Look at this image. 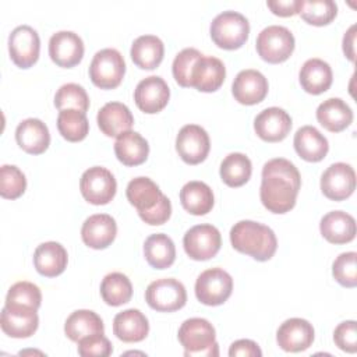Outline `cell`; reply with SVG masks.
<instances>
[{
    "label": "cell",
    "mask_w": 357,
    "mask_h": 357,
    "mask_svg": "<svg viewBox=\"0 0 357 357\" xmlns=\"http://www.w3.org/2000/svg\"><path fill=\"white\" fill-rule=\"evenodd\" d=\"M301 187L297 167L287 159L275 158L262 167L259 198L272 213H286L294 208Z\"/></svg>",
    "instance_id": "6da1fadb"
},
{
    "label": "cell",
    "mask_w": 357,
    "mask_h": 357,
    "mask_svg": "<svg viewBox=\"0 0 357 357\" xmlns=\"http://www.w3.org/2000/svg\"><path fill=\"white\" fill-rule=\"evenodd\" d=\"M126 195L145 223L159 226L169 220L172 204L149 177L132 178L126 188Z\"/></svg>",
    "instance_id": "7a4b0ae2"
},
{
    "label": "cell",
    "mask_w": 357,
    "mask_h": 357,
    "mask_svg": "<svg viewBox=\"0 0 357 357\" xmlns=\"http://www.w3.org/2000/svg\"><path fill=\"white\" fill-rule=\"evenodd\" d=\"M230 243L241 254L264 262L271 259L278 248L273 230L254 220H240L230 230Z\"/></svg>",
    "instance_id": "3957f363"
},
{
    "label": "cell",
    "mask_w": 357,
    "mask_h": 357,
    "mask_svg": "<svg viewBox=\"0 0 357 357\" xmlns=\"http://www.w3.org/2000/svg\"><path fill=\"white\" fill-rule=\"evenodd\" d=\"M178 340L184 347V356L218 357L219 344L213 325L204 318L185 319L178 329Z\"/></svg>",
    "instance_id": "277c9868"
},
{
    "label": "cell",
    "mask_w": 357,
    "mask_h": 357,
    "mask_svg": "<svg viewBox=\"0 0 357 357\" xmlns=\"http://www.w3.org/2000/svg\"><path fill=\"white\" fill-rule=\"evenodd\" d=\"M211 38L216 46L226 50L241 47L250 33L248 20L237 11H223L211 22Z\"/></svg>",
    "instance_id": "5b68a950"
},
{
    "label": "cell",
    "mask_w": 357,
    "mask_h": 357,
    "mask_svg": "<svg viewBox=\"0 0 357 357\" xmlns=\"http://www.w3.org/2000/svg\"><path fill=\"white\" fill-rule=\"evenodd\" d=\"M126 74V63L116 49H102L95 53L89 66V78L100 89L117 88Z\"/></svg>",
    "instance_id": "8992f818"
},
{
    "label": "cell",
    "mask_w": 357,
    "mask_h": 357,
    "mask_svg": "<svg viewBox=\"0 0 357 357\" xmlns=\"http://www.w3.org/2000/svg\"><path fill=\"white\" fill-rule=\"evenodd\" d=\"M255 46L264 61L278 64L291 56L294 50V36L286 26L269 25L258 33Z\"/></svg>",
    "instance_id": "52a82bcc"
},
{
    "label": "cell",
    "mask_w": 357,
    "mask_h": 357,
    "mask_svg": "<svg viewBox=\"0 0 357 357\" xmlns=\"http://www.w3.org/2000/svg\"><path fill=\"white\" fill-rule=\"evenodd\" d=\"M145 300L152 310L159 312H173L187 303V291L181 282L173 278L158 279L145 290Z\"/></svg>",
    "instance_id": "ba28073f"
},
{
    "label": "cell",
    "mask_w": 357,
    "mask_h": 357,
    "mask_svg": "<svg viewBox=\"0 0 357 357\" xmlns=\"http://www.w3.org/2000/svg\"><path fill=\"white\" fill-rule=\"evenodd\" d=\"M79 190L89 204L106 205L114 198L117 183L110 170L102 166H93L82 173Z\"/></svg>",
    "instance_id": "9c48e42d"
},
{
    "label": "cell",
    "mask_w": 357,
    "mask_h": 357,
    "mask_svg": "<svg viewBox=\"0 0 357 357\" xmlns=\"http://www.w3.org/2000/svg\"><path fill=\"white\" fill-rule=\"evenodd\" d=\"M233 290L231 276L222 268L204 271L195 282V296L205 305H220L230 297Z\"/></svg>",
    "instance_id": "30bf717a"
},
{
    "label": "cell",
    "mask_w": 357,
    "mask_h": 357,
    "mask_svg": "<svg viewBox=\"0 0 357 357\" xmlns=\"http://www.w3.org/2000/svg\"><path fill=\"white\" fill-rule=\"evenodd\" d=\"M185 254L194 261L213 258L222 245L219 230L212 225H197L185 231L183 238Z\"/></svg>",
    "instance_id": "8fae6325"
},
{
    "label": "cell",
    "mask_w": 357,
    "mask_h": 357,
    "mask_svg": "<svg viewBox=\"0 0 357 357\" xmlns=\"http://www.w3.org/2000/svg\"><path fill=\"white\" fill-rule=\"evenodd\" d=\"M40 39L29 25H20L8 36V52L13 63L20 68L32 67L39 59Z\"/></svg>",
    "instance_id": "7c38bea8"
},
{
    "label": "cell",
    "mask_w": 357,
    "mask_h": 357,
    "mask_svg": "<svg viewBox=\"0 0 357 357\" xmlns=\"http://www.w3.org/2000/svg\"><path fill=\"white\" fill-rule=\"evenodd\" d=\"M209 149V135L201 126L187 124L181 127L176 138V151L185 163L198 165L204 162Z\"/></svg>",
    "instance_id": "4fadbf2b"
},
{
    "label": "cell",
    "mask_w": 357,
    "mask_h": 357,
    "mask_svg": "<svg viewBox=\"0 0 357 357\" xmlns=\"http://www.w3.org/2000/svg\"><path fill=\"white\" fill-rule=\"evenodd\" d=\"M356 190L354 169L343 162L331 165L321 176V191L332 201H343Z\"/></svg>",
    "instance_id": "5bb4252c"
},
{
    "label": "cell",
    "mask_w": 357,
    "mask_h": 357,
    "mask_svg": "<svg viewBox=\"0 0 357 357\" xmlns=\"http://www.w3.org/2000/svg\"><path fill=\"white\" fill-rule=\"evenodd\" d=\"M170 89L166 81L158 75H149L138 82L134 91L137 107L146 113L155 114L163 110L169 102Z\"/></svg>",
    "instance_id": "9a60e30c"
},
{
    "label": "cell",
    "mask_w": 357,
    "mask_h": 357,
    "mask_svg": "<svg viewBox=\"0 0 357 357\" xmlns=\"http://www.w3.org/2000/svg\"><path fill=\"white\" fill-rule=\"evenodd\" d=\"M49 56L59 67L71 68L84 57V42L75 32L59 31L49 40Z\"/></svg>",
    "instance_id": "2e32d148"
},
{
    "label": "cell",
    "mask_w": 357,
    "mask_h": 357,
    "mask_svg": "<svg viewBox=\"0 0 357 357\" xmlns=\"http://www.w3.org/2000/svg\"><path fill=\"white\" fill-rule=\"evenodd\" d=\"M276 342L284 351H304L314 342V328L303 318L286 319L276 332Z\"/></svg>",
    "instance_id": "e0dca14e"
},
{
    "label": "cell",
    "mask_w": 357,
    "mask_h": 357,
    "mask_svg": "<svg viewBox=\"0 0 357 357\" xmlns=\"http://www.w3.org/2000/svg\"><path fill=\"white\" fill-rule=\"evenodd\" d=\"M38 310L29 307H3L0 325L3 332L15 339L32 336L39 325Z\"/></svg>",
    "instance_id": "ac0fdd59"
},
{
    "label": "cell",
    "mask_w": 357,
    "mask_h": 357,
    "mask_svg": "<svg viewBox=\"0 0 357 357\" xmlns=\"http://www.w3.org/2000/svg\"><path fill=\"white\" fill-rule=\"evenodd\" d=\"M231 93L241 105H257L262 102L268 93V79L257 70H243L233 81Z\"/></svg>",
    "instance_id": "d6986e66"
},
{
    "label": "cell",
    "mask_w": 357,
    "mask_h": 357,
    "mask_svg": "<svg viewBox=\"0 0 357 357\" xmlns=\"http://www.w3.org/2000/svg\"><path fill=\"white\" fill-rule=\"evenodd\" d=\"M257 135L266 142H279L291 130V117L280 107L264 109L254 120Z\"/></svg>",
    "instance_id": "ffe728a7"
},
{
    "label": "cell",
    "mask_w": 357,
    "mask_h": 357,
    "mask_svg": "<svg viewBox=\"0 0 357 357\" xmlns=\"http://www.w3.org/2000/svg\"><path fill=\"white\" fill-rule=\"evenodd\" d=\"M117 234L116 220L107 213H96L89 216L81 229V237L85 245L93 250L109 247Z\"/></svg>",
    "instance_id": "44dd1931"
},
{
    "label": "cell",
    "mask_w": 357,
    "mask_h": 357,
    "mask_svg": "<svg viewBox=\"0 0 357 357\" xmlns=\"http://www.w3.org/2000/svg\"><path fill=\"white\" fill-rule=\"evenodd\" d=\"M226 77L225 64L213 56H201L191 73V86L199 92L218 91Z\"/></svg>",
    "instance_id": "7402d4cb"
},
{
    "label": "cell",
    "mask_w": 357,
    "mask_h": 357,
    "mask_svg": "<svg viewBox=\"0 0 357 357\" xmlns=\"http://www.w3.org/2000/svg\"><path fill=\"white\" fill-rule=\"evenodd\" d=\"M17 144L22 151L31 155L43 153L50 144V134L47 126L39 119H25L15 130Z\"/></svg>",
    "instance_id": "603a6c76"
},
{
    "label": "cell",
    "mask_w": 357,
    "mask_h": 357,
    "mask_svg": "<svg viewBox=\"0 0 357 357\" xmlns=\"http://www.w3.org/2000/svg\"><path fill=\"white\" fill-rule=\"evenodd\" d=\"M100 131L107 137H119L123 132L131 131L134 117L130 109L120 102H109L102 106L96 116Z\"/></svg>",
    "instance_id": "cb8c5ba5"
},
{
    "label": "cell",
    "mask_w": 357,
    "mask_h": 357,
    "mask_svg": "<svg viewBox=\"0 0 357 357\" xmlns=\"http://www.w3.org/2000/svg\"><path fill=\"white\" fill-rule=\"evenodd\" d=\"M68 255L66 248L56 241H46L36 247L33 252V265L42 276L56 278L67 266Z\"/></svg>",
    "instance_id": "d4e9b609"
},
{
    "label": "cell",
    "mask_w": 357,
    "mask_h": 357,
    "mask_svg": "<svg viewBox=\"0 0 357 357\" xmlns=\"http://www.w3.org/2000/svg\"><path fill=\"white\" fill-rule=\"evenodd\" d=\"M322 237L332 244H346L356 237V220L343 211L328 212L319 223Z\"/></svg>",
    "instance_id": "484cf974"
},
{
    "label": "cell",
    "mask_w": 357,
    "mask_h": 357,
    "mask_svg": "<svg viewBox=\"0 0 357 357\" xmlns=\"http://www.w3.org/2000/svg\"><path fill=\"white\" fill-rule=\"evenodd\" d=\"M113 332L117 339L126 343H135L148 336L149 324L146 317L139 310L128 308L114 317Z\"/></svg>",
    "instance_id": "4316f807"
},
{
    "label": "cell",
    "mask_w": 357,
    "mask_h": 357,
    "mask_svg": "<svg viewBox=\"0 0 357 357\" xmlns=\"http://www.w3.org/2000/svg\"><path fill=\"white\" fill-rule=\"evenodd\" d=\"M297 155L307 162H321L328 151V139L312 126H303L297 130L293 139Z\"/></svg>",
    "instance_id": "83f0119b"
},
{
    "label": "cell",
    "mask_w": 357,
    "mask_h": 357,
    "mask_svg": "<svg viewBox=\"0 0 357 357\" xmlns=\"http://www.w3.org/2000/svg\"><path fill=\"white\" fill-rule=\"evenodd\" d=\"M317 120L325 130L331 132H340L351 124L353 112L340 98H329L318 106Z\"/></svg>",
    "instance_id": "f1b7e54d"
},
{
    "label": "cell",
    "mask_w": 357,
    "mask_h": 357,
    "mask_svg": "<svg viewBox=\"0 0 357 357\" xmlns=\"http://www.w3.org/2000/svg\"><path fill=\"white\" fill-rule=\"evenodd\" d=\"M298 79L301 88L305 92L311 95H319L331 88L333 74L331 66L326 61L321 59H310L303 64Z\"/></svg>",
    "instance_id": "f546056e"
},
{
    "label": "cell",
    "mask_w": 357,
    "mask_h": 357,
    "mask_svg": "<svg viewBox=\"0 0 357 357\" xmlns=\"http://www.w3.org/2000/svg\"><path fill=\"white\" fill-rule=\"evenodd\" d=\"M114 153L123 165L138 166L146 160L149 155V145L141 134L127 131L117 137L114 142Z\"/></svg>",
    "instance_id": "4dcf8cb0"
},
{
    "label": "cell",
    "mask_w": 357,
    "mask_h": 357,
    "mask_svg": "<svg viewBox=\"0 0 357 357\" xmlns=\"http://www.w3.org/2000/svg\"><path fill=\"white\" fill-rule=\"evenodd\" d=\"M165 54L163 42L155 35H142L138 36L130 50V56L134 64L142 70H153L156 68Z\"/></svg>",
    "instance_id": "1f68e13d"
},
{
    "label": "cell",
    "mask_w": 357,
    "mask_h": 357,
    "mask_svg": "<svg viewBox=\"0 0 357 357\" xmlns=\"http://www.w3.org/2000/svg\"><path fill=\"white\" fill-rule=\"evenodd\" d=\"M180 202L191 215L201 216L211 212L215 198L211 187L204 181H188L180 190Z\"/></svg>",
    "instance_id": "d6a6232c"
},
{
    "label": "cell",
    "mask_w": 357,
    "mask_h": 357,
    "mask_svg": "<svg viewBox=\"0 0 357 357\" xmlns=\"http://www.w3.org/2000/svg\"><path fill=\"white\" fill-rule=\"evenodd\" d=\"M64 332L70 340L78 343L86 336L103 333L105 326L102 318L96 312L91 310H77L66 319Z\"/></svg>",
    "instance_id": "836d02e7"
},
{
    "label": "cell",
    "mask_w": 357,
    "mask_h": 357,
    "mask_svg": "<svg viewBox=\"0 0 357 357\" xmlns=\"http://www.w3.org/2000/svg\"><path fill=\"white\" fill-rule=\"evenodd\" d=\"M144 255L152 268L166 269L170 268L176 259V247L167 234H151L145 240Z\"/></svg>",
    "instance_id": "e575fe53"
},
{
    "label": "cell",
    "mask_w": 357,
    "mask_h": 357,
    "mask_svg": "<svg viewBox=\"0 0 357 357\" xmlns=\"http://www.w3.org/2000/svg\"><path fill=\"white\" fill-rule=\"evenodd\" d=\"M220 178L229 187L244 185L252 173V165L248 156L240 152L229 153L220 163Z\"/></svg>",
    "instance_id": "d590c367"
},
{
    "label": "cell",
    "mask_w": 357,
    "mask_h": 357,
    "mask_svg": "<svg viewBox=\"0 0 357 357\" xmlns=\"http://www.w3.org/2000/svg\"><path fill=\"white\" fill-rule=\"evenodd\" d=\"M100 296L107 305L119 307L131 300L132 284L124 273H107L100 283Z\"/></svg>",
    "instance_id": "8d00e7d4"
},
{
    "label": "cell",
    "mask_w": 357,
    "mask_h": 357,
    "mask_svg": "<svg viewBox=\"0 0 357 357\" xmlns=\"http://www.w3.org/2000/svg\"><path fill=\"white\" fill-rule=\"evenodd\" d=\"M57 130L61 137L70 142L82 141L89 132V123L84 112L64 109L57 116Z\"/></svg>",
    "instance_id": "74e56055"
},
{
    "label": "cell",
    "mask_w": 357,
    "mask_h": 357,
    "mask_svg": "<svg viewBox=\"0 0 357 357\" xmlns=\"http://www.w3.org/2000/svg\"><path fill=\"white\" fill-rule=\"evenodd\" d=\"M301 18L315 26H324L332 22L337 14V6L332 0H301Z\"/></svg>",
    "instance_id": "f35d334b"
},
{
    "label": "cell",
    "mask_w": 357,
    "mask_h": 357,
    "mask_svg": "<svg viewBox=\"0 0 357 357\" xmlns=\"http://www.w3.org/2000/svg\"><path fill=\"white\" fill-rule=\"evenodd\" d=\"M42 293L39 287L31 282H17L7 293L6 307H29L38 310L40 307Z\"/></svg>",
    "instance_id": "ab89813d"
},
{
    "label": "cell",
    "mask_w": 357,
    "mask_h": 357,
    "mask_svg": "<svg viewBox=\"0 0 357 357\" xmlns=\"http://www.w3.org/2000/svg\"><path fill=\"white\" fill-rule=\"evenodd\" d=\"M54 106L59 110L75 109L85 113L89 107V98L81 85L68 82L57 89L54 95Z\"/></svg>",
    "instance_id": "60d3db41"
},
{
    "label": "cell",
    "mask_w": 357,
    "mask_h": 357,
    "mask_svg": "<svg viewBox=\"0 0 357 357\" xmlns=\"http://www.w3.org/2000/svg\"><path fill=\"white\" fill-rule=\"evenodd\" d=\"M26 178L14 165L0 167V195L6 199H17L25 192Z\"/></svg>",
    "instance_id": "b9f144b4"
},
{
    "label": "cell",
    "mask_w": 357,
    "mask_h": 357,
    "mask_svg": "<svg viewBox=\"0 0 357 357\" xmlns=\"http://www.w3.org/2000/svg\"><path fill=\"white\" fill-rule=\"evenodd\" d=\"M201 56L202 53L194 47H187V49H183L180 53H177V56L173 60L172 71L176 82L180 86H184V88L191 86V73Z\"/></svg>",
    "instance_id": "7bdbcfd3"
},
{
    "label": "cell",
    "mask_w": 357,
    "mask_h": 357,
    "mask_svg": "<svg viewBox=\"0 0 357 357\" xmlns=\"http://www.w3.org/2000/svg\"><path fill=\"white\" fill-rule=\"evenodd\" d=\"M332 275L344 287L357 286V254L354 251L342 252L332 265Z\"/></svg>",
    "instance_id": "ee69618b"
},
{
    "label": "cell",
    "mask_w": 357,
    "mask_h": 357,
    "mask_svg": "<svg viewBox=\"0 0 357 357\" xmlns=\"http://www.w3.org/2000/svg\"><path fill=\"white\" fill-rule=\"evenodd\" d=\"M112 351V343L103 333L86 336L78 342V354L82 357H107Z\"/></svg>",
    "instance_id": "f6af8a7d"
},
{
    "label": "cell",
    "mask_w": 357,
    "mask_h": 357,
    "mask_svg": "<svg viewBox=\"0 0 357 357\" xmlns=\"http://www.w3.org/2000/svg\"><path fill=\"white\" fill-rule=\"evenodd\" d=\"M333 340L340 350L346 353H356L357 351L356 321H344L339 324L333 332Z\"/></svg>",
    "instance_id": "bcb514c9"
},
{
    "label": "cell",
    "mask_w": 357,
    "mask_h": 357,
    "mask_svg": "<svg viewBox=\"0 0 357 357\" xmlns=\"http://www.w3.org/2000/svg\"><path fill=\"white\" fill-rule=\"evenodd\" d=\"M268 8L279 17H291L300 13L301 0H268Z\"/></svg>",
    "instance_id": "7dc6e473"
},
{
    "label": "cell",
    "mask_w": 357,
    "mask_h": 357,
    "mask_svg": "<svg viewBox=\"0 0 357 357\" xmlns=\"http://www.w3.org/2000/svg\"><path fill=\"white\" fill-rule=\"evenodd\" d=\"M229 356L230 357H237V356L261 357L262 351L255 342H252L250 339H240V340H236L234 343H231V346L229 349Z\"/></svg>",
    "instance_id": "c3c4849f"
},
{
    "label": "cell",
    "mask_w": 357,
    "mask_h": 357,
    "mask_svg": "<svg viewBox=\"0 0 357 357\" xmlns=\"http://www.w3.org/2000/svg\"><path fill=\"white\" fill-rule=\"evenodd\" d=\"M356 25H351L347 32L343 36V53L344 56L350 60L354 61L356 60Z\"/></svg>",
    "instance_id": "681fc988"
}]
</instances>
